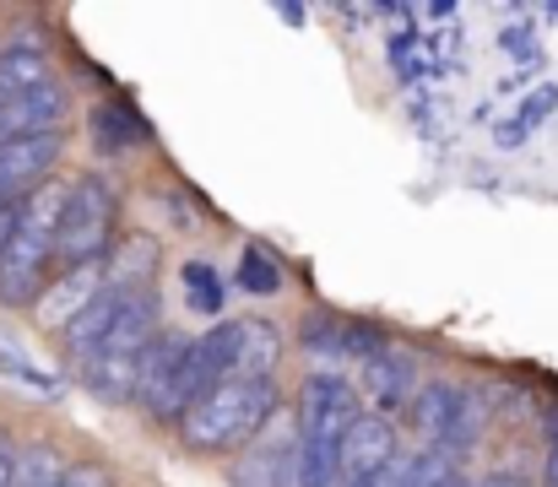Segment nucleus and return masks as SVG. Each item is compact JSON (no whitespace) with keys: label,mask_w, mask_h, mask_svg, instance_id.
I'll list each match as a JSON object with an SVG mask.
<instances>
[{"label":"nucleus","mask_w":558,"mask_h":487,"mask_svg":"<svg viewBox=\"0 0 558 487\" xmlns=\"http://www.w3.org/2000/svg\"><path fill=\"white\" fill-rule=\"evenodd\" d=\"M65 200L71 184H44L16 206V233L0 255V304L5 309H38V299L54 282V260H60V222H65Z\"/></svg>","instance_id":"f257e3e1"},{"label":"nucleus","mask_w":558,"mask_h":487,"mask_svg":"<svg viewBox=\"0 0 558 487\" xmlns=\"http://www.w3.org/2000/svg\"><path fill=\"white\" fill-rule=\"evenodd\" d=\"M277 412H282L277 379H239V374H233V379H222L211 395H201L174 428H180V445L195 450V455H233V450H244Z\"/></svg>","instance_id":"f03ea898"},{"label":"nucleus","mask_w":558,"mask_h":487,"mask_svg":"<svg viewBox=\"0 0 558 487\" xmlns=\"http://www.w3.org/2000/svg\"><path fill=\"white\" fill-rule=\"evenodd\" d=\"M114 228H120V190L104 173H87L71 184L65 200V222H60V266H104L114 249Z\"/></svg>","instance_id":"7ed1b4c3"},{"label":"nucleus","mask_w":558,"mask_h":487,"mask_svg":"<svg viewBox=\"0 0 558 487\" xmlns=\"http://www.w3.org/2000/svg\"><path fill=\"white\" fill-rule=\"evenodd\" d=\"M407 417H412L423 450H439V455H456V461L483 434V401H477V390H466L456 379H428Z\"/></svg>","instance_id":"20e7f679"},{"label":"nucleus","mask_w":558,"mask_h":487,"mask_svg":"<svg viewBox=\"0 0 558 487\" xmlns=\"http://www.w3.org/2000/svg\"><path fill=\"white\" fill-rule=\"evenodd\" d=\"M233 374H239V320H222V325H211L206 336H190L185 368H180V385H174V395H169L163 423H180L201 395H211V390H217L222 379H233Z\"/></svg>","instance_id":"39448f33"},{"label":"nucleus","mask_w":558,"mask_h":487,"mask_svg":"<svg viewBox=\"0 0 558 487\" xmlns=\"http://www.w3.org/2000/svg\"><path fill=\"white\" fill-rule=\"evenodd\" d=\"M364 417V395L342 374H310L299 390V439L315 445H348L353 423Z\"/></svg>","instance_id":"423d86ee"},{"label":"nucleus","mask_w":558,"mask_h":487,"mask_svg":"<svg viewBox=\"0 0 558 487\" xmlns=\"http://www.w3.org/2000/svg\"><path fill=\"white\" fill-rule=\"evenodd\" d=\"M299 472V417L277 412L228 466V487H293Z\"/></svg>","instance_id":"0eeeda50"},{"label":"nucleus","mask_w":558,"mask_h":487,"mask_svg":"<svg viewBox=\"0 0 558 487\" xmlns=\"http://www.w3.org/2000/svg\"><path fill=\"white\" fill-rule=\"evenodd\" d=\"M417 363H412V352L407 346H385V352H374L369 363H359V395L374 406V417H396V412H412V401H417Z\"/></svg>","instance_id":"6e6552de"},{"label":"nucleus","mask_w":558,"mask_h":487,"mask_svg":"<svg viewBox=\"0 0 558 487\" xmlns=\"http://www.w3.org/2000/svg\"><path fill=\"white\" fill-rule=\"evenodd\" d=\"M49 54H54L49 27H38V22L11 27L5 44H0V104H11V98H22V93H33L44 82H54L49 76Z\"/></svg>","instance_id":"1a4fd4ad"},{"label":"nucleus","mask_w":558,"mask_h":487,"mask_svg":"<svg viewBox=\"0 0 558 487\" xmlns=\"http://www.w3.org/2000/svg\"><path fill=\"white\" fill-rule=\"evenodd\" d=\"M185 352H190V336H174V330H163L153 346H147V357H142V379H136V401L163 423V412H169V395H174V385H180V368H185Z\"/></svg>","instance_id":"9d476101"},{"label":"nucleus","mask_w":558,"mask_h":487,"mask_svg":"<svg viewBox=\"0 0 558 487\" xmlns=\"http://www.w3.org/2000/svg\"><path fill=\"white\" fill-rule=\"evenodd\" d=\"M104 288H109V271H104V266H71V271H60V277L49 282V293L38 299V320L65 330Z\"/></svg>","instance_id":"9b49d317"},{"label":"nucleus","mask_w":558,"mask_h":487,"mask_svg":"<svg viewBox=\"0 0 558 487\" xmlns=\"http://www.w3.org/2000/svg\"><path fill=\"white\" fill-rule=\"evenodd\" d=\"M401 450H396V428L385 423V417H374L364 412L359 423H353V434H348V445H342V466H348V487L364 483L369 472H379L385 461H396Z\"/></svg>","instance_id":"f8f14e48"},{"label":"nucleus","mask_w":558,"mask_h":487,"mask_svg":"<svg viewBox=\"0 0 558 487\" xmlns=\"http://www.w3.org/2000/svg\"><path fill=\"white\" fill-rule=\"evenodd\" d=\"M120 309H125V293L120 288H104L76 320L65 325V352H71V363L82 368L98 346H104V336L114 330V320H120Z\"/></svg>","instance_id":"ddd939ff"},{"label":"nucleus","mask_w":558,"mask_h":487,"mask_svg":"<svg viewBox=\"0 0 558 487\" xmlns=\"http://www.w3.org/2000/svg\"><path fill=\"white\" fill-rule=\"evenodd\" d=\"M282 357V330L271 320H239V379H271Z\"/></svg>","instance_id":"4468645a"},{"label":"nucleus","mask_w":558,"mask_h":487,"mask_svg":"<svg viewBox=\"0 0 558 487\" xmlns=\"http://www.w3.org/2000/svg\"><path fill=\"white\" fill-rule=\"evenodd\" d=\"M104 271H109V288H120V293H136V282H142V288H153L158 244H153V239H125V244L104 260Z\"/></svg>","instance_id":"2eb2a0df"},{"label":"nucleus","mask_w":558,"mask_h":487,"mask_svg":"<svg viewBox=\"0 0 558 487\" xmlns=\"http://www.w3.org/2000/svg\"><path fill=\"white\" fill-rule=\"evenodd\" d=\"M93 136H98L104 153H120V147L147 142L153 131H147V120H142L131 104H98V109H93Z\"/></svg>","instance_id":"dca6fc26"},{"label":"nucleus","mask_w":558,"mask_h":487,"mask_svg":"<svg viewBox=\"0 0 558 487\" xmlns=\"http://www.w3.org/2000/svg\"><path fill=\"white\" fill-rule=\"evenodd\" d=\"M65 461H60V450L54 445H44V439H33V445H22L16 450V472H11V487H65Z\"/></svg>","instance_id":"f3484780"},{"label":"nucleus","mask_w":558,"mask_h":487,"mask_svg":"<svg viewBox=\"0 0 558 487\" xmlns=\"http://www.w3.org/2000/svg\"><path fill=\"white\" fill-rule=\"evenodd\" d=\"M239 288H244L250 299L282 293V266H277V255H271L266 244H250V249L239 255Z\"/></svg>","instance_id":"a211bd4d"},{"label":"nucleus","mask_w":558,"mask_h":487,"mask_svg":"<svg viewBox=\"0 0 558 487\" xmlns=\"http://www.w3.org/2000/svg\"><path fill=\"white\" fill-rule=\"evenodd\" d=\"M180 282H185L195 315H222V304H228V299H222V293H228V288H222V271H211L206 260H185V266H180Z\"/></svg>","instance_id":"6ab92c4d"},{"label":"nucleus","mask_w":558,"mask_h":487,"mask_svg":"<svg viewBox=\"0 0 558 487\" xmlns=\"http://www.w3.org/2000/svg\"><path fill=\"white\" fill-rule=\"evenodd\" d=\"M407 487H466V483H461V466H456V455L417 450V455H412V477H407Z\"/></svg>","instance_id":"aec40b11"},{"label":"nucleus","mask_w":558,"mask_h":487,"mask_svg":"<svg viewBox=\"0 0 558 487\" xmlns=\"http://www.w3.org/2000/svg\"><path fill=\"white\" fill-rule=\"evenodd\" d=\"M342 330H348L342 315H331V309H310L304 325H299V341H304V352H342Z\"/></svg>","instance_id":"412c9836"},{"label":"nucleus","mask_w":558,"mask_h":487,"mask_svg":"<svg viewBox=\"0 0 558 487\" xmlns=\"http://www.w3.org/2000/svg\"><path fill=\"white\" fill-rule=\"evenodd\" d=\"M407 477H412V455L401 450L396 461H385L379 472H369L364 483H353V487H407Z\"/></svg>","instance_id":"4be33fe9"},{"label":"nucleus","mask_w":558,"mask_h":487,"mask_svg":"<svg viewBox=\"0 0 558 487\" xmlns=\"http://www.w3.org/2000/svg\"><path fill=\"white\" fill-rule=\"evenodd\" d=\"M65 487H114V477H109L104 466L82 461V466H71V472H65Z\"/></svg>","instance_id":"5701e85b"},{"label":"nucleus","mask_w":558,"mask_h":487,"mask_svg":"<svg viewBox=\"0 0 558 487\" xmlns=\"http://www.w3.org/2000/svg\"><path fill=\"white\" fill-rule=\"evenodd\" d=\"M11 472H16V445H11V434L0 428V487H11Z\"/></svg>","instance_id":"b1692460"},{"label":"nucleus","mask_w":558,"mask_h":487,"mask_svg":"<svg viewBox=\"0 0 558 487\" xmlns=\"http://www.w3.org/2000/svg\"><path fill=\"white\" fill-rule=\"evenodd\" d=\"M11 233H16V206H0V255H5Z\"/></svg>","instance_id":"393cba45"},{"label":"nucleus","mask_w":558,"mask_h":487,"mask_svg":"<svg viewBox=\"0 0 558 487\" xmlns=\"http://www.w3.org/2000/svg\"><path fill=\"white\" fill-rule=\"evenodd\" d=\"M548 487H558V417H554V439H548Z\"/></svg>","instance_id":"a878e982"},{"label":"nucleus","mask_w":558,"mask_h":487,"mask_svg":"<svg viewBox=\"0 0 558 487\" xmlns=\"http://www.w3.org/2000/svg\"><path fill=\"white\" fill-rule=\"evenodd\" d=\"M466 487H526V483H521V477H505V472H499V477H483V483H466Z\"/></svg>","instance_id":"bb28decb"}]
</instances>
